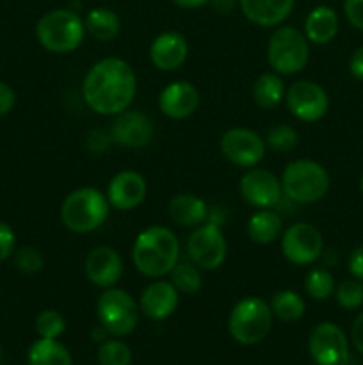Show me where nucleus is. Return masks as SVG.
<instances>
[{
    "instance_id": "obj_1",
    "label": "nucleus",
    "mask_w": 363,
    "mask_h": 365,
    "mask_svg": "<svg viewBox=\"0 0 363 365\" xmlns=\"http://www.w3.org/2000/svg\"><path fill=\"white\" fill-rule=\"evenodd\" d=\"M137 91V77L127 61L107 57L89 68L82 82V96L93 113L116 116L130 107Z\"/></svg>"
},
{
    "instance_id": "obj_2",
    "label": "nucleus",
    "mask_w": 363,
    "mask_h": 365,
    "mask_svg": "<svg viewBox=\"0 0 363 365\" xmlns=\"http://www.w3.org/2000/svg\"><path fill=\"white\" fill-rule=\"evenodd\" d=\"M180 259L178 237L166 227L153 225L135 237L132 262L135 269L148 278H162L173 271Z\"/></svg>"
},
{
    "instance_id": "obj_3",
    "label": "nucleus",
    "mask_w": 363,
    "mask_h": 365,
    "mask_svg": "<svg viewBox=\"0 0 363 365\" xmlns=\"http://www.w3.org/2000/svg\"><path fill=\"white\" fill-rule=\"evenodd\" d=\"M109 210L110 203L103 192L93 187H80L64 198L60 221L75 234H88L105 223Z\"/></svg>"
},
{
    "instance_id": "obj_4",
    "label": "nucleus",
    "mask_w": 363,
    "mask_h": 365,
    "mask_svg": "<svg viewBox=\"0 0 363 365\" xmlns=\"http://www.w3.org/2000/svg\"><path fill=\"white\" fill-rule=\"evenodd\" d=\"M36 36L43 48L53 53H68L82 45L85 27L82 18L71 9H53L39 18Z\"/></svg>"
},
{
    "instance_id": "obj_5",
    "label": "nucleus",
    "mask_w": 363,
    "mask_h": 365,
    "mask_svg": "<svg viewBox=\"0 0 363 365\" xmlns=\"http://www.w3.org/2000/svg\"><path fill=\"white\" fill-rule=\"evenodd\" d=\"M281 189L283 196L292 202L315 203L326 196L330 189V175L326 168L315 160H292L281 175Z\"/></svg>"
},
{
    "instance_id": "obj_6",
    "label": "nucleus",
    "mask_w": 363,
    "mask_h": 365,
    "mask_svg": "<svg viewBox=\"0 0 363 365\" xmlns=\"http://www.w3.org/2000/svg\"><path fill=\"white\" fill-rule=\"evenodd\" d=\"M273 327V310L262 298L248 296L235 303L228 319L230 335L244 346L262 342Z\"/></svg>"
},
{
    "instance_id": "obj_7",
    "label": "nucleus",
    "mask_w": 363,
    "mask_h": 365,
    "mask_svg": "<svg viewBox=\"0 0 363 365\" xmlns=\"http://www.w3.org/2000/svg\"><path fill=\"white\" fill-rule=\"evenodd\" d=\"M267 61L278 75H295L310 61L308 39L294 27H278L267 43Z\"/></svg>"
},
{
    "instance_id": "obj_8",
    "label": "nucleus",
    "mask_w": 363,
    "mask_h": 365,
    "mask_svg": "<svg viewBox=\"0 0 363 365\" xmlns=\"http://www.w3.org/2000/svg\"><path fill=\"white\" fill-rule=\"evenodd\" d=\"M139 305L127 291L109 287L96 302L100 324L114 337L130 335L139 324Z\"/></svg>"
},
{
    "instance_id": "obj_9",
    "label": "nucleus",
    "mask_w": 363,
    "mask_h": 365,
    "mask_svg": "<svg viewBox=\"0 0 363 365\" xmlns=\"http://www.w3.org/2000/svg\"><path fill=\"white\" fill-rule=\"evenodd\" d=\"M187 253L191 257V262L196 264L199 269L214 271L223 266L228 245L221 225L209 220L196 227L187 239Z\"/></svg>"
},
{
    "instance_id": "obj_10",
    "label": "nucleus",
    "mask_w": 363,
    "mask_h": 365,
    "mask_svg": "<svg viewBox=\"0 0 363 365\" xmlns=\"http://www.w3.org/2000/svg\"><path fill=\"white\" fill-rule=\"evenodd\" d=\"M322 234L313 225L295 223L281 235V252L288 262L295 266H310L322 255Z\"/></svg>"
},
{
    "instance_id": "obj_11",
    "label": "nucleus",
    "mask_w": 363,
    "mask_h": 365,
    "mask_svg": "<svg viewBox=\"0 0 363 365\" xmlns=\"http://www.w3.org/2000/svg\"><path fill=\"white\" fill-rule=\"evenodd\" d=\"M308 351L317 365H345L349 342L344 330L333 323H320L308 337Z\"/></svg>"
},
{
    "instance_id": "obj_12",
    "label": "nucleus",
    "mask_w": 363,
    "mask_h": 365,
    "mask_svg": "<svg viewBox=\"0 0 363 365\" xmlns=\"http://www.w3.org/2000/svg\"><path fill=\"white\" fill-rule=\"evenodd\" d=\"M224 159L238 168H255L265 157V139L249 128H230L219 141Z\"/></svg>"
},
{
    "instance_id": "obj_13",
    "label": "nucleus",
    "mask_w": 363,
    "mask_h": 365,
    "mask_svg": "<svg viewBox=\"0 0 363 365\" xmlns=\"http://www.w3.org/2000/svg\"><path fill=\"white\" fill-rule=\"evenodd\" d=\"M285 102L292 116L306 123L322 120L330 107L327 93L312 81L294 82L285 93Z\"/></svg>"
},
{
    "instance_id": "obj_14",
    "label": "nucleus",
    "mask_w": 363,
    "mask_h": 365,
    "mask_svg": "<svg viewBox=\"0 0 363 365\" xmlns=\"http://www.w3.org/2000/svg\"><path fill=\"white\" fill-rule=\"evenodd\" d=\"M241 196L244 202H248L256 209H273L280 205L283 198V189H281V180L274 173L260 168H251L242 175L238 182Z\"/></svg>"
},
{
    "instance_id": "obj_15",
    "label": "nucleus",
    "mask_w": 363,
    "mask_h": 365,
    "mask_svg": "<svg viewBox=\"0 0 363 365\" xmlns=\"http://www.w3.org/2000/svg\"><path fill=\"white\" fill-rule=\"evenodd\" d=\"M155 128L149 116L139 110H123L116 114L112 127H110V138L116 145L125 148H142L153 139Z\"/></svg>"
},
{
    "instance_id": "obj_16",
    "label": "nucleus",
    "mask_w": 363,
    "mask_h": 365,
    "mask_svg": "<svg viewBox=\"0 0 363 365\" xmlns=\"http://www.w3.org/2000/svg\"><path fill=\"white\" fill-rule=\"evenodd\" d=\"M84 271L93 285L102 289L114 287L123 277V260L120 253L109 246H98L88 253Z\"/></svg>"
},
{
    "instance_id": "obj_17",
    "label": "nucleus",
    "mask_w": 363,
    "mask_h": 365,
    "mask_svg": "<svg viewBox=\"0 0 363 365\" xmlns=\"http://www.w3.org/2000/svg\"><path fill=\"white\" fill-rule=\"evenodd\" d=\"M146 180L141 173L132 170L120 171L112 177L107 187V200L117 210H134L146 198Z\"/></svg>"
},
{
    "instance_id": "obj_18",
    "label": "nucleus",
    "mask_w": 363,
    "mask_h": 365,
    "mask_svg": "<svg viewBox=\"0 0 363 365\" xmlns=\"http://www.w3.org/2000/svg\"><path fill=\"white\" fill-rule=\"evenodd\" d=\"M199 106V91L191 82L177 81L167 84L159 95V107L171 120H185L196 113Z\"/></svg>"
},
{
    "instance_id": "obj_19",
    "label": "nucleus",
    "mask_w": 363,
    "mask_h": 365,
    "mask_svg": "<svg viewBox=\"0 0 363 365\" xmlns=\"http://www.w3.org/2000/svg\"><path fill=\"white\" fill-rule=\"evenodd\" d=\"M178 302H180V292L177 291V287L171 282L157 280L142 291L139 298V309L149 319L162 321L177 310Z\"/></svg>"
},
{
    "instance_id": "obj_20",
    "label": "nucleus",
    "mask_w": 363,
    "mask_h": 365,
    "mask_svg": "<svg viewBox=\"0 0 363 365\" xmlns=\"http://www.w3.org/2000/svg\"><path fill=\"white\" fill-rule=\"evenodd\" d=\"M189 45L180 32H162L149 46V61L160 71H174L185 63Z\"/></svg>"
},
{
    "instance_id": "obj_21",
    "label": "nucleus",
    "mask_w": 363,
    "mask_h": 365,
    "mask_svg": "<svg viewBox=\"0 0 363 365\" xmlns=\"http://www.w3.org/2000/svg\"><path fill=\"white\" fill-rule=\"evenodd\" d=\"M295 0H238L244 16L260 27H274L287 20Z\"/></svg>"
},
{
    "instance_id": "obj_22",
    "label": "nucleus",
    "mask_w": 363,
    "mask_h": 365,
    "mask_svg": "<svg viewBox=\"0 0 363 365\" xmlns=\"http://www.w3.org/2000/svg\"><path fill=\"white\" fill-rule=\"evenodd\" d=\"M167 212L169 217L184 228H196L209 221V205L205 200L199 196L191 195V192H182L171 198L169 205H167Z\"/></svg>"
},
{
    "instance_id": "obj_23",
    "label": "nucleus",
    "mask_w": 363,
    "mask_h": 365,
    "mask_svg": "<svg viewBox=\"0 0 363 365\" xmlns=\"http://www.w3.org/2000/svg\"><path fill=\"white\" fill-rule=\"evenodd\" d=\"M338 32V14L327 6H319L305 20V36L310 43L326 45Z\"/></svg>"
},
{
    "instance_id": "obj_24",
    "label": "nucleus",
    "mask_w": 363,
    "mask_h": 365,
    "mask_svg": "<svg viewBox=\"0 0 363 365\" xmlns=\"http://www.w3.org/2000/svg\"><path fill=\"white\" fill-rule=\"evenodd\" d=\"M281 232H283L281 216L270 209H260L248 221V235L256 245H270L280 239Z\"/></svg>"
},
{
    "instance_id": "obj_25",
    "label": "nucleus",
    "mask_w": 363,
    "mask_h": 365,
    "mask_svg": "<svg viewBox=\"0 0 363 365\" xmlns=\"http://www.w3.org/2000/svg\"><path fill=\"white\" fill-rule=\"evenodd\" d=\"M85 32L98 41H112L121 31V21L114 11L107 7H95L84 20Z\"/></svg>"
},
{
    "instance_id": "obj_26",
    "label": "nucleus",
    "mask_w": 363,
    "mask_h": 365,
    "mask_svg": "<svg viewBox=\"0 0 363 365\" xmlns=\"http://www.w3.org/2000/svg\"><path fill=\"white\" fill-rule=\"evenodd\" d=\"M285 84L276 71L262 73L253 84V100L262 109H274L285 98Z\"/></svg>"
},
{
    "instance_id": "obj_27",
    "label": "nucleus",
    "mask_w": 363,
    "mask_h": 365,
    "mask_svg": "<svg viewBox=\"0 0 363 365\" xmlns=\"http://www.w3.org/2000/svg\"><path fill=\"white\" fill-rule=\"evenodd\" d=\"M28 365H73V360L57 339H38L28 349Z\"/></svg>"
},
{
    "instance_id": "obj_28",
    "label": "nucleus",
    "mask_w": 363,
    "mask_h": 365,
    "mask_svg": "<svg viewBox=\"0 0 363 365\" xmlns=\"http://www.w3.org/2000/svg\"><path fill=\"white\" fill-rule=\"evenodd\" d=\"M270 310H273V316L278 317L280 321L285 323H294L299 321L305 314L306 305L302 302L301 296L294 291H280L273 296L270 299Z\"/></svg>"
},
{
    "instance_id": "obj_29",
    "label": "nucleus",
    "mask_w": 363,
    "mask_h": 365,
    "mask_svg": "<svg viewBox=\"0 0 363 365\" xmlns=\"http://www.w3.org/2000/svg\"><path fill=\"white\" fill-rule=\"evenodd\" d=\"M169 274L171 284L177 287L178 292H184V294H194L203 285L199 267L192 262H178Z\"/></svg>"
},
{
    "instance_id": "obj_30",
    "label": "nucleus",
    "mask_w": 363,
    "mask_h": 365,
    "mask_svg": "<svg viewBox=\"0 0 363 365\" xmlns=\"http://www.w3.org/2000/svg\"><path fill=\"white\" fill-rule=\"evenodd\" d=\"M335 289H337V285H335L333 274L324 267H315L306 274L305 291L312 299H317V302L327 299L333 294Z\"/></svg>"
},
{
    "instance_id": "obj_31",
    "label": "nucleus",
    "mask_w": 363,
    "mask_h": 365,
    "mask_svg": "<svg viewBox=\"0 0 363 365\" xmlns=\"http://www.w3.org/2000/svg\"><path fill=\"white\" fill-rule=\"evenodd\" d=\"M96 359L100 365H130L132 351L125 342L117 339H107L98 346Z\"/></svg>"
},
{
    "instance_id": "obj_32",
    "label": "nucleus",
    "mask_w": 363,
    "mask_h": 365,
    "mask_svg": "<svg viewBox=\"0 0 363 365\" xmlns=\"http://www.w3.org/2000/svg\"><path fill=\"white\" fill-rule=\"evenodd\" d=\"M299 134L294 127L290 125H276L270 128L265 135V145L273 152L278 153H287L298 146Z\"/></svg>"
},
{
    "instance_id": "obj_33",
    "label": "nucleus",
    "mask_w": 363,
    "mask_h": 365,
    "mask_svg": "<svg viewBox=\"0 0 363 365\" xmlns=\"http://www.w3.org/2000/svg\"><path fill=\"white\" fill-rule=\"evenodd\" d=\"M66 330V321L57 310H43L36 317V331L41 339H57Z\"/></svg>"
},
{
    "instance_id": "obj_34",
    "label": "nucleus",
    "mask_w": 363,
    "mask_h": 365,
    "mask_svg": "<svg viewBox=\"0 0 363 365\" xmlns=\"http://www.w3.org/2000/svg\"><path fill=\"white\" fill-rule=\"evenodd\" d=\"M335 298L342 309L354 310L363 305V284L359 280H344L335 289Z\"/></svg>"
},
{
    "instance_id": "obj_35",
    "label": "nucleus",
    "mask_w": 363,
    "mask_h": 365,
    "mask_svg": "<svg viewBox=\"0 0 363 365\" xmlns=\"http://www.w3.org/2000/svg\"><path fill=\"white\" fill-rule=\"evenodd\" d=\"M14 266L20 273L23 274H36L43 269L45 260L39 250L32 248V246H25L14 252Z\"/></svg>"
},
{
    "instance_id": "obj_36",
    "label": "nucleus",
    "mask_w": 363,
    "mask_h": 365,
    "mask_svg": "<svg viewBox=\"0 0 363 365\" xmlns=\"http://www.w3.org/2000/svg\"><path fill=\"white\" fill-rule=\"evenodd\" d=\"M14 246H16V237L13 228L6 221H0V262L13 255Z\"/></svg>"
},
{
    "instance_id": "obj_37",
    "label": "nucleus",
    "mask_w": 363,
    "mask_h": 365,
    "mask_svg": "<svg viewBox=\"0 0 363 365\" xmlns=\"http://www.w3.org/2000/svg\"><path fill=\"white\" fill-rule=\"evenodd\" d=\"M344 11L349 24L358 31H363V0H345Z\"/></svg>"
},
{
    "instance_id": "obj_38",
    "label": "nucleus",
    "mask_w": 363,
    "mask_h": 365,
    "mask_svg": "<svg viewBox=\"0 0 363 365\" xmlns=\"http://www.w3.org/2000/svg\"><path fill=\"white\" fill-rule=\"evenodd\" d=\"M14 103H16V93H14V89L9 84L0 81V116L11 113L14 109Z\"/></svg>"
},
{
    "instance_id": "obj_39",
    "label": "nucleus",
    "mask_w": 363,
    "mask_h": 365,
    "mask_svg": "<svg viewBox=\"0 0 363 365\" xmlns=\"http://www.w3.org/2000/svg\"><path fill=\"white\" fill-rule=\"evenodd\" d=\"M347 267L349 273H351L356 280L363 282V246H358V248H354L349 253Z\"/></svg>"
},
{
    "instance_id": "obj_40",
    "label": "nucleus",
    "mask_w": 363,
    "mask_h": 365,
    "mask_svg": "<svg viewBox=\"0 0 363 365\" xmlns=\"http://www.w3.org/2000/svg\"><path fill=\"white\" fill-rule=\"evenodd\" d=\"M351 339H352V346H354V348L363 355V314H359V316L354 319V323H352Z\"/></svg>"
},
{
    "instance_id": "obj_41",
    "label": "nucleus",
    "mask_w": 363,
    "mask_h": 365,
    "mask_svg": "<svg viewBox=\"0 0 363 365\" xmlns=\"http://www.w3.org/2000/svg\"><path fill=\"white\" fill-rule=\"evenodd\" d=\"M349 71L354 78L363 81V46H359L354 53H352L351 61H349Z\"/></svg>"
},
{
    "instance_id": "obj_42",
    "label": "nucleus",
    "mask_w": 363,
    "mask_h": 365,
    "mask_svg": "<svg viewBox=\"0 0 363 365\" xmlns=\"http://www.w3.org/2000/svg\"><path fill=\"white\" fill-rule=\"evenodd\" d=\"M210 4H212L214 9L221 14L231 13L235 7V0H210Z\"/></svg>"
},
{
    "instance_id": "obj_43",
    "label": "nucleus",
    "mask_w": 363,
    "mask_h": 365,
    "mask_svg": "<svg viewBox=\"0 0 363 365\" xmlns=\"http://www.w3.org/2000/svg\"><path fill=\"white\" fill-rule=\"evenodd\" d=\"M173 2L184 9H194V7H201L203 4L210 2V0H173Z\"/></svg>"
},
{
    "instance_id": "obj_44",
    "label": "nucleus",
    "mask_w": 363,
    "mask_h": 365,
    "mask_svg": "<svg viewBox=\"0 0 363 365\" xmlns=\"http://www.w3.org/2000/svg\"><path fill=\"white\" fill-rule=\"evenodd\" d=\"M107 335H109V331H107L102 324H100V328H95V330L91 331L93 342H100V344H102L103 341H107Z\"/></svg>"
},
{
    "instance_id": "obj_45",
    "label": "nucleus",
    "mask_w": 363,
    "mask_h": 365,
    "mask_svg": "<svg viewBox=\"0 0 363 365\" xmlns=\"http://www.w3.org/2000/svg\"><path fill=\"white\" fill-rule=\"evenodd\" d=\"M362 191H363V177H362Z\"/></svg>"
}]
</instances>
